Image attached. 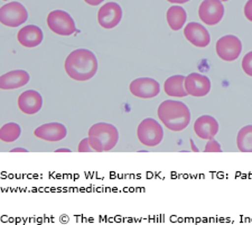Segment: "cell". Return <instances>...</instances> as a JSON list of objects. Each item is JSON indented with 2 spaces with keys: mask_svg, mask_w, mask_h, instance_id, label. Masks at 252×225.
I'll return each mask as SVG.
<instances>
[{
  "mask_svg": "<svg viewBox=\"0 0 252 225\" xmlns=\"http://www.w3.org/2000/svg\"><path fill=\"white\" fill-rule=\"evenodd\" d=\"M64 68L66 74L74 81H88L95 75L97 60L91 51L80 48L68 54Z\"/></svg>",
  "mask_w": 252,
  "mask_h": 225,
  "instance_id": "6da1fadb",
  "label": "cell"
},
{
  "mask_svg": "<svg viewBox=\"0 0 252 225\" xmlns=\"http://www.w3.org/2000/svg\"><path fill=\"white\" fill-rule=\"evenodd\" d=\"M157 114L166 128L176 132L188 128L190 121L189 109L181 101H164L158 106Z\"/></svg>",
  "mask_w": 252,
  "mask_h": 225,
  "instance_id": "7a4b0ae2",
  "label": "cell"
},
{
  "mask_svg": "<svg viewBox=\"0 0 252 225\" xmlns=\"http://www.w3.org/2000/svg\"><path fill=\"white\" fill-rule=\"evenodd\" d=\"M137 137L140 144L147 147L158 146L164 138L162 127L155 119L147 118L142 120L137 129Z\"/></svg>",
  "mask_w": 252,
  "mask_h": 225,
  "instance_id": "3957f363",
  "label": "cell"
},
{
  "mask_svg": "<svg viewBox=\"0 0 252 225\" xmlns=\"http://www.w3.org/2000/svg\"><path fill=\"white\" fill-rule=\"evenodd\" d=\"M47 26L53 32L60 36H70L76 31L74 20L70 14L63 10L51 11L47 16Z\"/></svg>",
  "mask_w": 252,
  "mask_h": 225,
  "instance_id": "277c9868",
  "label": "cell"
},
{
  "mask_svg": "<svg viewBox=\"0 0 252 225\" xmlns=\"http://www.w3.org/2000/svg\"><path fill=\"white\" fill-rule=\"evenodd\" d=\"M26 8L19 2H9L0 8V22L7 27H18L27 20Z\"/></svg>",
  "mask_w": 252,
  "mask_h": 225,
  "instance_id": "5b68a950",
  "label": "cell"
},
{
  "mask_svg": "<svg viewBox=\"0 0 252 225\" xmlns=\"http://www.w3.org/2000/svg\"><path fill=\"white\" fill-rule=\"evenodd\" d=\"M89 137H95L102 142L103 150L109 151L115 148L119 140V132L115 126L105 122H99L89 129Z\"/></svg>",
  "mask_w": 252,
  "mask_h": 225,
  "instance_id": "8992f818",
  "label": "cell"
},
{
  "mask_svg": "<svg viewBox=\"0 0 252 225\" xmlns=\"http://www.w3.org/2000/svg\"><path fill=\"white\" fill-rule=\"evenodd\" d=\"M215 50H217V54L221 60L225 61V62H232L241 54V40L233 35L223 36L217 42Z\"/></svg>",
  "mask_w": 252,
  "mask_h": 225,
  "instance_id": "52a82bcc",
  "label": "cell"
},
{
  "mask_svg": "<svg viewBox=\"0 0 252 225\" xmlns=\"http://www.w3.org/2000/svg\"><path fill=\"white\" fill-rule=\"evenodd\" d=\"M198 16L203 23L214 26L221 22L224 16V7L221 0H204L198 8Z\"/></svg>",
  "mask_w": 252,
  "mask_h": 225,
  "instance_id": "ba28073f",
  "label": "cell"
},
{
  "mask_svg": "<svg viewBox=\"0 0 252 225\" xmlns=\"http://www.w3.org/2000/svg\"><path fill=\"white\" fill-rule=\"evenodd\" d=\"M132 96L139 99H152L160 92V85L156 80L150 77H140L133 80L129 87Z\"/></svg>",
  "mask_w": 252,
  "mask_h": 225,
  "instance_id": "9c48e42d",
  "label": "cell"
},
{
  "mask_svg": "<svg viewBox=\"0 0 252 225\" xmlns=\"http://www.w3.org/2000/svg\"><path fill=\"white\" fill-rule=\"evenodd\" d=\"M123 18V9L117 2H108L97 11V22L105 30H111L120 23Z\"/></svg>",
  "mask_w": 252,
  "mask_h": 225,
  "instance_id": "30bf717a",
  "label": "cell"
},
{
  "mask_svg": "<svg viewBox=\"0 0 252 225\" xmlns=\"http://www.w3.org/2000/svg\"><path fill=\"white\" fill-rule=\"evenodd\" d=\"M184 85L188 94L195 97L205 96L211 90V81L209 77L198 74V73H190L186 76Z\"/></svg>",
  "mask_w": 252,
  "mask_h": 225,
  "instance_id": "8fae6325",
  "label": "cell"
},
{
  "mask_svg": "<svg viewBox=\"0 0 252 225\" xmlns=\"http://www.w3.org/2000/svg\"><path fill=\"white\" fill-rule=\"evenodd\" d=\"M184 36L196 47H206L211 42V36L204 26L198 23H189L184 28Z\"/></svg>",
  "mask_w": 252,
  "mask_h": 225,
  "instance_id": "7c38bea8",
  "label": "cell"
},
{
  "mask_svg": "<svg viewBox=\"0 0 252 225\" xmlns=\"http://www.w3.org/2000/svg\"><path fill=\"white\" fill-rule=\"evenodd\" d=\"M66 128L59 122H51L38 127L34 131L35 137L50 142H58L66 137Z\"/></svg>",
  "mask_w": 252,
  "mask_h": 225,
  "instance_id": "4fadbf2b",
  "label": "cell"
},
{
  "mask_svg": "<svg viewBox=\"0 0 252 225\" xmlns=\"http://www.w3.org/2000/svg\"><path fill=\"white\" fill-rule=\"evenodd\" d=\"M43 106L42 96L34 90H28L23 92L18 97V108L20 111L25 114L37 113Z\"/></svg>",
  "mask_w": 252,
  "mask_h": 225,
  "instance_id": "5bb4252c",
  "label": "cell"
},
{
  "mask_svg": "<svg viewBox=\"0 0 252 225\" xmlns=\"http://www.w3.org/2000/svg\"><path fill=\"white\" fill-rule=\"evenodd\" d=\"M194 131L196 136L204 140L213 139L219 131L218 121L211 116H202L194 124Z\"/></svg>",
  "mask_w": 252,
  "mask_h": 225,
  "instance_id": "9a60e30c",
  "label": "cell"
},
{
  "mask_svg": "<svg viewBox=\"0 0 252 225\" xmlns=\"http://www.w3.org/2000/svg\"><path fill=\"white\" fill-rule=\"evenodd\" d=\"M30 82V74L23 69H15L0 77V89L15 90L22 88Z\"/></svg>",
  "mask_w": 252,
  "mask_h": 225,
  "instance_id": "2e32d148",
  "label": "cell"
},
{
  "mask_svg": "<svg viewBox=\"0 0 252 225\" xmlns=\"http://www.w3.org/2000/svg\"><path fill=\"white\" fill-rule=\"evenodd\" d=\"M43 32L39 27L35 25H28L26 27H23L22 30L18 32L17 39L20 45L24 47H36L43 42Z\"/></svg>",
  "mask_w": 252,
  "mask_h": 225,
  "instance_id": "e0dca14e",
  "label": "cell"
},
{
  "mask_svg": "<svg viewBox=\"0 0 252 225\" xmlns=\"http://www.w3.org/2000/svg\"><path fill=\"white\" fill-rule=\"evenodd\" d=\"M185 76L174 75L168 77L164 83V91L168 96L173 97H184L189 96L185 90Z\"/></svg>",
  "mask_w": 252,
  "mask_h": 225,
  "instance_id": "ac0fdd59",
  "label": "cell"
},
{
  "mask_svg": "<svg viewBox=\"0 0 252 225\" xmlns=\"http://www.w3.org/2000/svg\"><path fill=\"white\" fill-rule=\"evenodd\" d=\"M166 18H167L168 26L173 31H180L184 26L188 16H186L184 8H182L181 6H172L167 10Z\"/></svg>",
  "mask_w": 252,
  "mask_h": 225,
  "instance_id": "d6986e66",
  "label": "cell"
},
{
  "mask_svg": "<svg viewBox=\"0 0 252 225\" xmlns=\"http://www.w3.org/2000/svg\"><path fill=\"white\" fill-rule=\"evenodd\" d=\"M237 146L241 153H252V126H246L237 136Z\"/></svg>",
  "mask_w": 252,
  "mask_h": 225,
  "instance_id": "ffe728a7",
  "label": "cell"
},
{
  "mask_svg": "<svg viewBox=\"0 0 252 225\" xmlns=\"http://www.w3.org/2000/svg\"><path fill=\"white\" fill-rule=\"evenodd\" d=\"M20 133H22V129L15 122L6 124L0 129V140L6 144H10V142L17 140L20 137Z\"/></svg>",
  "mask_w": 252,
  "mask_h": 225,
  "instance_id": "44dd1931",
  "label": "cell"
},
{
  "mask_svg": "<svg viewBox=\"0 0 252 225\" xmlns=\"http://www.w3.org/2000/svg\"><path fill=\"white\" fill-rule=\"evenodd\" d=\"M242 68L247 75L252 76V52H249L243 57Z\"/></svg>",
  "mask_w": 252,
  "mask_h": 225,
  "instance_id": "7402d4cb",
  "label": "cell"
},
{
  "mask_svg": "<svg viewBox=\"0 0 252 225\" xmlns=\"http://www.w3.org/2000/svg\"><path fill=\"white\" fill-rule=\"evenodd\" d=\"M221 146L217 140H214V139L207 140V144L205 145L204 148V153H221Z\"/></svg>",
  "mask_w": 252,
  "mask_h": 225,
  "instance_id": "603a6c76",
  "label": "cell"
},
{
  "mask_svg": "<svg viewBox=\"0 0 252 225\" xmlns=\"http://www.w3.org/2000/svg\"><path fill=\"white\" fill-rule=\"evenodd\" d=\"M89 139V144H90L91 148L93 149L94 153H103V145L99 139L95 137H88Z\"/></svg>",
  "mask_w": 252,
  "mask_h": 225,
  "instance_id": "cb8c5ba5",
  "label": "cell"
},
{
  "mask_svg": "<svg viewBox=\"0 0 252 225\" xmlns=\"http://www.w3.org/2000/svg\"><path fill=\"white\" fill-rule=\"evenodd\" d=\"M78 151L79 153H94L93 149L91 148L90 144H89V139L84 138L80 141L79 147H78Z\"/></svg>",
  "mask_w": 252,
  "mask_h": 225,
  "instance_id": "d4e9b609",
  "label": "cell"
},
{
  "mask_svg": "<svg viewBox=\"0 0 252 225\" xmlns=\"http://www.w3.org/2000/svg\"><path fill=\"white\" fill-rule=\"evenodd\" d=\"M245 16L248 20L252 22V0H248L245 6Z\"/></svg>",
  "mask_w": 252,
  "mask_h": 225,
  "instance_id": "484cf974",
  "label": "cell"
},
{
  "mask_svg": "<svg viewBox=\"0 0 252 225\" xmlns=\"http://www.w3.org/2000/svg\"><path fill=\"white\" fill-rule=\"evenodd\" d=\"M85 2L88 3V5H91V6H97L100 5L101 2L104 1V0H84Z\"/></svg>",
  "mask_w": 252,
  "mask_h": 225,
  "instance_id": "4316f807",
  "label": "cell"
},
{
  "mask_svg": "<svg viewBox=\"0 0 252 225\" xmlns=\"http://www.w3.org/2000/svg\"><path fill=\"white\" fill-rule=\"evenodd\" d=\"M167 1L172 2V3H178V5H181V3H185L189 1V0H167Z\"/></svg>",
  "mask_w": 252,
  "mask_h": 225,
  "instance_id": "83f0119b",
  "label": "cell"
},
{
  "mask_svg": "<svg viewBox=\"0 0 252 225\" xmlns=\"http://www.w3.org/2000/svg\"><path fill=\"white\" fill-rule=\"evenodd\" d=\"M10 153H28L27 149H24V148H15L10 151Z\"/></svg>",
  "mask_w": 252,
  "mask_h": 225,
  "instance_id": "f1b7e54d",
  "label": "cell"
},
{
  "mask_svg": "<svg viewBox=\"0 0 252 225\" xmlns=\"http://www.w3.org/2000/svg\"><path fill=\"white\" fill-rule=\"evenodd\" d=\"M55 153H71V150L66 148H62V149H58Z\"/></svg>",
  "mask_w": 252,
  "mask_h": 225,
  "instance_id": "f546056e",
  "label": "cell"
},
{
  "mask_svg": "<svg viewBox=\"0 0 252 225\" xmlns=\"http://www.w3.org/2000/svg\"><path fill=\"white\" fill-rule=\"evenodd\" d=\"M190 144H192V148H193V150L195 151V153H197L198 149L196 148V147H195V145H194V141L192 140V139H190Z\"/></svg>",
  "mask_w": 252,
  "mask_h": 225,
  "instance_id": "4dcf8cb0",
  "label": "cell"
},
{
  "mask_svg": "<svg viewBox=\"0 0 252 225\" xmlns=\"http://www.w3.org/2000/svg\"><path fill=\"white\" fill-rule=\"evenodd\" d=\"M221 1H227V0H221Z\"/></svg>",
  "mask_w": 252,
  "mask_h": 225,
  "instance_id": "1f68e13d",
  "label": "cell"
},
{
  "mask_svg": "<svg viewBox=\"0 0 252 225\" xmlns=\"http://www.w3.org/2000/svg\"><path fill=\"white\" fill-rule=\"evenodd\" d=\"M3 1H7V0H3Z\"/></svg>",
  "mask_w": 252,
  "mask_h": 225,
  "instance_id": "d6a6232c",
  "label": "cell"
}]
</instances>
